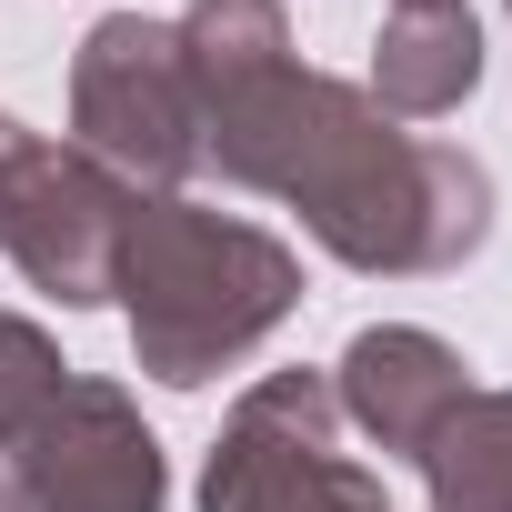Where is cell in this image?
I'll list each match as a JSON object with an SVG mask.
<instances>
[{"mask_svg":"<svg viewBox=\"0 0 512 512\" xmlns=\"http://www.w3.org/2000/svg\"><path fill=\"white\" fill-rule=\"evenodd\" d=\"M201 101V161L231 191L302 211L362 282H432L492 241V171L462 141L392 121L362 81L292 51L282 0H191L171 21Z\"/></svg>","mask_w":512,"mask_h":512,"instance_id":"6da1fadb","label":"cell"},{"mask_svg":"<svg viewBox=\"0 0 512 512\" xmlns=\"http://www.w3.org/2000/svg\"><path fill=\"white\" fill-rule=\"evenodd\" d=\"M111 302L131 322V362L161 392H201L302 312V251L191 191H141Z\"/></svg>","mask_w":512,"mask_h":512,"instance_id":"7a4b0ae2","label":"cell"},{"mask_svg":"<svg viewBox=\"0 0 512 512\" xmlns=\"http://www.w3.org/2000/svg\"><path fill=\"white\" fill-rule=\"evenodd\" d=\"M342 442L332 372H262L201 452V512H392L382 472Z\"/></svg>","mask_w":512,"mask_h":512,"instance_id":"3957f363","label":"cell"},{"mask_svg":"<svg viewBox=\"0 0 512 512\" xmlns=\"http://www.w3.org/2000/svg\"><path fill=\"white\" fill-rule=\"evenodd\" d=\"M131 211H141V191L121 171L31 131L21 111H0V262L31 292H51L61 312H101L121 282Z\"/></svg>","mask_w":512,"mask_h":512,"instance_id":"277c9868","label":"cell"},{"mask_svg":"<svg viewBox=\"0 0 512 512\" xmlns=\"http://www.w3.org/2000/svg\"><path fill=\"white\" fill-rule=\"evenodd\" d=\"M71 151L121 171L131 191H181L201 171V101L181 31L151 11H101L71 51Z\"/></svg>","mask_w":512,"mask_h":512,"instance_id":"5b68a950","label":"cell"},{"mask_svg":"<svg viewBox=\"0 0 512 512\" xmlns=\"http://www.w3.org/2000/svg\"><path fill=\"white\" fill-rule=\"evenodd\" d=\"M11 492L31 512H171V462L121 382L71 372L11 442Z\"/></svg>","mask_w":512,"mask_h":512,"instance_id":"8992f818","label":"cell"},{"mask_svg":"<svg viewBox=\"0 0 512 512\" xmlns=\"http://www.w3.org/2000/svg\"><path fill=\"white\" fill-rule=\"evenodd\" d=\"M472 392H482L472 362H462L442 332H422V322H362V332L342 342V362H332V412H342V432H362V442L392 452V462H422L432 432H442Z\"/></svg>","mask_w":512,"mask_h":512,"instance_id":"52a82bcc","label":"cell"},{"mask_svg":"<svg viewBox=\"0 0 512 512\" xmlns=\"http://www.w3.org/2000/svg\"><path fill=\"white\" fill-rule=\"evenodd\" d=\"M392 121H442L482 91V21L472 0H392L372 31V81H362Z\"/></svg>","mask_w":512,"mask_h":512,"instance_id":"ba28073f","label":"cell"},{"mask_svg":"<svg viewBox=\"0 0 512 512\" xmlns=\"http://www.w3.org/2000/svg\"><path fill=\"white\" fill-rule=\"evenodd\" d=\"M412 472H422V502L432 512H512V382L502 392H472L432 432V452Z\"/></svg>","mask_w":512,"mask_h":512,"instance_id":"9c48e42d","label":"cell"},{"mask_svg":"<svg viewBox=\"0 0 512 512\" xmlns=\"http://www.w3.org/2000/svg\"><path fill=\"white\" fill-rule=\"evenodd\" d=\"M61 382H71L61 342H51L41 322H21V312H0V452L41 422V402H51Z\"/></svg>","mask_w":512,"mask_h":512,"instance_id":"30bf717a","label":"cell"},{"mask_svg":"<svg viewBox=\"0 0 512 512\" xmlns=\"http://www.w3.org/2000/svg\"><path fill=\"white\" fill-rule=\"evenodd\" d=\"M0 512H31V502H21V492H11V482H0Z\"/></svg>","mask_w":512,"mask_h":512,"instance_id":"8fae6325","label":"cell"},{"mask_svg":"<svg viewBox=\"0 0 512 512\" xmlns=\"http://www.w3.org/2000/svg\"><path fill=\"white\" fill-rule=\"evenodd\" d=\"M502 11H512V0H502Z\"/></svg>","mask_w":512,"mask_h":512,"instance_id":"7c38bea8","label":"cell"}]
</instances>
